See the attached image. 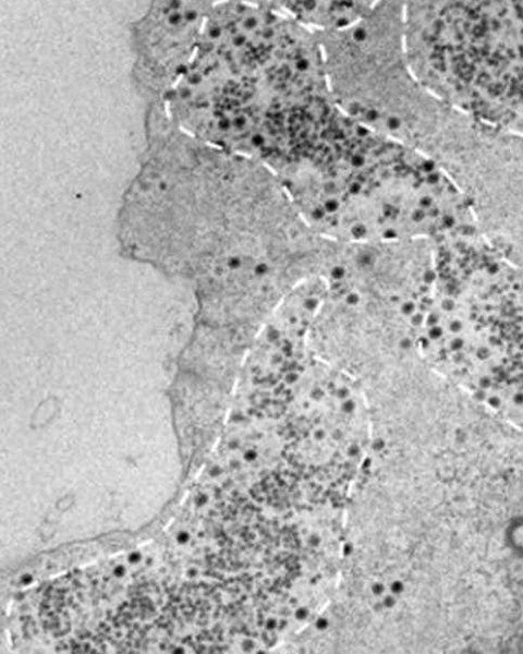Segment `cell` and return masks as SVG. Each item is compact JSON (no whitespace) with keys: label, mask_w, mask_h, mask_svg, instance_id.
<instances>
[{"label":"cell","mask_w":523,"mask_h":654,"mask_svg":"<svg viewBox=\"0 0 523 654\" xmlns=\"http://www.w3.org/2000/svg\"><path fill=\"white\" fill-rule=\"evenodd\" d=\"M404 323L422 359L477 395L523 341V284L488 256L442 253L430 262Z\"/></svg>","instance_id":"1"},{"label":"cell","mask_w":523,"mask_h":654,"mask_svg":"<svg viewBox=\"0 0 523 654\" xmlns=\"http://www.w3.org/2000/svg\"><path fill=\"white\" fill-rule=\"evenodd\" d=\"M284 458L305 482L349 495L373 441V414L361 379L317 353L279 409Z\"/></svg>","instance_id":"2"},{"label":"cell","mask_w":523,"mask_h":654,"mask_svg":"<svg viewBox=\"0 0 523 654\" xmlns=\"http://www.w3.org/2000/svg\"><path fill=\"white\" fill-rule=\"evenodd\" d=\"M481 398L494 413L523 429V347Z\"/></svg>","instance_id":"3"}]
</instances>
